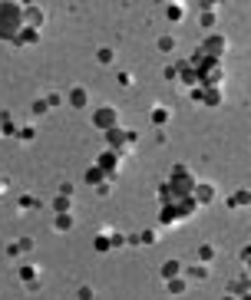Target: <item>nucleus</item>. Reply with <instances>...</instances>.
<instances>
[{
	"label": "nucleus",
	"instance_id": "7ed1b4c3",
	"mask_svg": "<svg viewBox=\"0 0 251 300\" xmlns=\"http://www.w3.org/2000/svg\"><path fill=\"white\" fill-rule=\"evenodd\" d=\"M73 102H76V106H83V102H86V92H83V89H76V92H73Z\"/></svg>",
	"mask_w": 251,
	"mask_h": 300
},
{
	"label": "nucleus",
	"instance_id": "f257e3e1",
	"mask_svg": "<svg viewBox=\"0 0 251 300\" xmlns=\"http://www.w3.org/2000/svg\"><path fill=\"white\" fill-rule=\"evenodd\" d=\"M20 7H3V17H0V36H13V30L20 27Z\"/></svg>",
	"mask_w": 251,
	"mask_h": 300
},
{
	"label": "nucleus",
	"instance_id": "f03ea898",
	"mask_svg": "<svg viewBox=\"0 0 251 300\" xmlns=\"http://www.w3.org/2000/svg\"><path fill=\"white\" fill-rule=\"evenodd\" d=\"M112 119H116V112H112V109H99L96 112V125H103V129H109Z\"/></svg>",
	"mask_w": 251,
	"mask_h": 300
}]
</instances>
